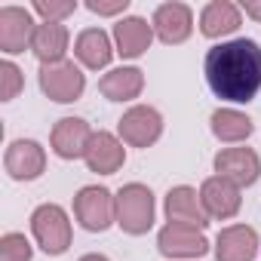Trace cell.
I'll list each match as a JSON object with an SVG mask.
<instances>
[{"label":"cell","mask_w":261,"mask_h":261,"mask_svg":"<svg viewBox=\"0 0 261 261\" xmlns=\"http://www.w3.org/2000/svg\"><path fill=\"white\" fill-rule=\"evenodd\" d=\"M31 237L46 255H53V258L65 255L71 249V240H74L68 209L59 206V203H40L31 212Z\"/></svg>","instance_id":"3957f363"},{"label":"cell","mask_w":261,"mask_h":261,"mask_svg":"<svg viewBox=\"0 0 261 261\" xmlns=\"http://www.w3.org/2000/svg\"><path fill=\"white\" fill-rule=\"evenodd\" d=\"M203 74L215 98L249 105L261 92V46L252 37L215 43L203 59Z\"/></svg>","instance_id":"6da1fadb"},{"label":"cell","mask_w":261,"mask_h":261,"mask_svg":"<svg viewBox=\"0 0 261 261\" xmlns=\"http://www.w3.org/2000/svg\"><path fill=\"white\" fill-rule=\"evenodd\" d=\"M154 34L160 43L166 46H178L194 34V10L181 0H169V4H160L151 16Z\"/></svg>","instance_id":"8fae6325"},{"label":"cell","mask_w":261,"mask_h":261,"mask_svg":"<svg viewBox=\"0 0 261 261\" xmlns=\"http://www.w3.org/2000/svg\"><path fill=\"white\" fill-rule=\"evenodd\" d=\"M74 218L89 233H105L117 224V203L105 185H86L74 194Z\"/></svg>","instance_id":"277c9868"},{"label":"cell","mask_w":261,"mask_h":261,"mask_svg":"<svg viewBox=\"0 0 261 261\" xmlns=\"http://www.w3.org/2000/svg\"><path fill=\"white\" fill-rule=\"evenodd\" d=\"M240 10H243L249 19L261 22V0H243V4H240Z\"/></svg>","instance_id":"4316f807"},{"label":"cell","mask_w":261,"mask_h":261,"mask_svg":"<svg viewBox=\"0 0 261 261\" xmlns=\"http://www.w3.org/2000/svg\"><path fill=\"white\" fill-rule=\"evenodd\" d=\"M117 203V227L129 237H145L154 227L157 218V200L154 191L142 181H129L114 194Z\"/></svg>","instance_id":"7a4b0ae2"},{"label":"cell","mask_w":261,"mask_h":261,"mask_svg":"<svg viewBox=\"0 0 261 261\" xmlns=\"http://www.w3.org/2000/svg\"><path fill=\"white\" fill-rule=\"evenodd\" d=\"M37 83H40V92L56 105H71L86 92V74L71 59L59 65H40Z\"/></svg>","instance_id":"5b68a950"},{"label":"cell","mask_w":261,"mask_h":261,"mask_svg":"<svg viewBox=\"0 0 261 261\" xmlns=\"http://www.w3.org/2000/svg\"><path fill=\"white\" fill-rule=\"evenodd\" d=\"M25 89V74L16 62L4 59L0 62V101H13L19 98V92Z\"/></svg>","instance_id":"cb8c5ba5"},{"label":"cell","mask_w":261,"mask_h":261,"mask_svg":"<svg viewBox=\"0 0 261 261\" xmlns=\"http://www.w3.org/2000/svg\"><path fill=\"white\" fill-rule=\"evenodd\" d=\"M4 169L13 181H37L46 172V148L37 139H16L4 151Z\"/></svg>","instance_id":"9c48e42d"},{"label":"cell","mask_w":261,"mask_h":261,"mask_svg":"<svg viewBox=\"0 0 261 261\" xmlns=\"http://www.w3.org/2000/svg\"><path fill=\"white\" fill-rule=\"evenodd\" d=\"M95 129L83 117H62L49 133V148L59 160H83Z\"/></svg>","instance_id":"4fadbf2b"},{"label":"cell","mask_w":261,"mask_h":261,"mask_svg":"<svg viewBox=\"0 0 261 261\" xmlns=\"http://www.w3.org/2000/svg\"><path fill=\"white\" fill-rule=\"evenodd\" d=\"M215 261H255L261 252L258 230L252 224H227L215 237Z\"/></svg>","instance_id":"e0dca14e"},{"label":"cell","mask_w":261,"mask_h":261,"mask_svg":"<svg viewBox=\"0 0 261 261\" xmlns=\"http://www.w3.org/2000/svg\"><path fill=\"white\" fill-rule=\"evenodd\" d=\"M200 203L209 215V221H227L243 209V188L221 175H209L200 185Z\"/></svg>","instance_id":"7c38bea8"},{"label":"cell","mask_w":261,"mask_h":261,"mask_svg":"<svg viewBox=\"0 0 261 261\" xmlns=\"http://www.w3.org/2000/svg\"><path fill=\"white\" fill-rule=\"evenodd\" d=\"M111 37H114L117 56L133 62V59H142L151 49V43H154L157 34H154V25L148 19H142V16H123V19H117Z\"/></svg>","instance_id":"2e32d148"},{"label":"cell","mask_w":261,"mask_h":261,"mask_svg":"<svg viewBox=\"0 0 261 261\" xmlns=\"http://www.w3.org/2000/svg\"><path fill=\"white\" fill-rule=\"evenodd\" d=\"M157 249L169 261H197V258H203L209 252V240L197 227L166 221L160 227V233H157Z\"/></svg>","instance_id":"52a82bcc"},{"label":"cell","mask_w":261,"mask_h":261,"mask_svg":"<svg viewBox=\"0 0 261 261\" xmlns=\"http://www.w3.org/2000/svg\"><path fill=\"white\" fill-rule=\"evenodd\" d=\"M163 114L154 105H133L117 123V136L126 148H151L163 136Z\"/></svg>","instance_id":"8992f818"},{"label":"cell","mask_w":261,"mask_h":261,"mask_svg":"<svg viewBox=\"0 0 261 261\" xmlns=\"http://www.w3.org/2000/svg\"><path fill=\"white\" fill-rule=\"evenodd\" d=\"M31 13L40 16L43 22H62L65 25V19L77 13V0H34Z\"/></svg>","instance_id":"d4e9b609"},{"label":"cell","mask_w":261,"mask_h":261,"mask_svg":"<svg viewBox=\"0 0 261 261\" xmlns=\"http://www.w3.org/2000/svg\"><path fill=\"white\" fill-rule=\"evenodd\" d=\"M83 163L95 175H114V172H120L123 163H126V148H123L120 136L108 133V129H95L92 139H89V148L83 154Z\"/></svg>","instance_id":"9a60e30c"},{"label":"cell","mask_w":261,"mask_h":261,"mask_svg":"<svg viewBox=\"0 0 261 261\" xmlns=\"http://www.w3.org/2000/svg\"><path fill=\"white\" fill-rule=\"evenodd\" d=\"M243 25V10L230 0H212L200 10V34L209 37V40H221L237 34Z\"/></svg>","instance_id":"d6986e66"},{"label":"cell","mask_w":261,"mask_h":261,"mask_svg":"<svg viewBox=\"0 0 261 261\" xmlns=\"http://www.w3.org/2000/svg\"><path fill=\"white\" fill-rule=\"evenodd\" d=\"M37 25L40 22H34L31 7H16V4L0 7V49L7 56H19L31 49Z\"/></svg>","instance_id":"ba28073f"},{"label":"cell","mask_w":261,"mask_h":261,"mask_svg":"<svg viewBox=\"0 0 261 261\" xmlns=\"http://www.w3.org/2000/svg\"><path fill=\"white\" fill-rule=\"evenodd\" d=\"M77 261H111L108 255H101V252H89V255H80Z\"/></svg>","instance_id":"83f0119b"},{"label":"cell","mask_w":261,"mask_h":261,"mask_svg":"<svg viewBox=\"0 0 261 261\" xmlns=\"http://www.w3.org/2000/svg\"><path fill=\"white\" fill-rule=\"evenodd\" d=\"M163 212H166V221H172V224H188V227H197V230L209 227V215L200 203V191L191 188V185L169 188L166 200H163Z\"/></svg>","instance_id":"5bb4252c"},{"label":"cell","mask_w":261,"mask_h":261,"mask_svg":"<svg viewBox=\"0 0 261 261\" xmlns=\"http://www.w3.org/2000/svg\"><path fill=\"white\" fill-rule=\"evenodd\" d=\"M0 261H34L31 240L19 230H7L0 237Z\"/></svg>","instance_id":"603a6c76"},{"label":"cell","mask_w":261,"mask_h":261,"mask_svg":"<svg viewBox=\"0 0 261 261\" xmlns=\"http://www.w3.org/2000/svg\"><path fill=\"white\" fill-rule=\"evenodd\" d=\"M209 129L221 145H243L255 133V123L237 108H215L209 117Z\"/></svg>","instance_id":"7402d4cb"},{"label":"cell","mask_w":261,"mask_h":261,"mask_svg":"<svg viewBox=\"0 0 261 261\" xmlns=\"http://www.w3.org/2000/svg\"><path fill=\"white\" fill-rule=\"evenodd\" d=\"M86 10L95 16H120L129 10V0H86Z\"/></svg>","instance_id":"484cf974"},{"label":"cell","mask_w":261,"mask_h":261,"mask_svg":"<svg viewBox=\"0 0 261 261\" xmlns=\"http://www.w3.org/2000/svg\"><path fill=\"white\" fill-rule=\"evenodd\" d=\"M212 169H215V175L233 181L237 188H252L261 178V157L252 148L233 145V148H221L215 154Z\"/></svg>","instance_id":"30bf717a"},{"label":"cell","mask_w":261,"mask_h":261,"mask_svg":"<svg viewBox=\"0 0 261 261\" xmlns=\"http://www.w3.org/2000/svg\"><path fill=\"white\" fill-rule=\"evenodd\" d=\"M74 56L80 62V68L86 71H105L111 65V59L117 56L114 49V37L101 28H83L74 40Z\"/></svg>","instance_id":"ac0fdd59"},{"label":"cell","mask_w":261,"mask_h":261,"mask_svg":"<svg viewBox=\"0 0 261 261\" xmlns=\"http://www.w3.org/2000/svg\"><path fill=\"white\" fill-rule=\"evenodd\" d=\"M98 92L108 98V101H136L142 92H145V71L136 68V65H120V68H111L108 74H101L98 80Z\"/></svg>","instance_id":"ffe728a7"},{"label":"cell","mask_w":261,"mask_h":261,"mask_svg":"<svg viewBox=\"0 0 261 261\" xmlns=\"http://www.w3.org/2000/svg\"><path fill=\"white\" fill-rule=\"evenodd\" d=\"M68 46H71V31L62 22H40L31 40V53L40 65H59L68 62Z\"/></svg>","instance_id":"44dd1931"}]
</instances>
